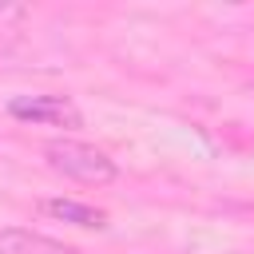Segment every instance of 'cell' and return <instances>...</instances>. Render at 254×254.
Wrapping results in <instances>:
<instances>
[{
    "label": "cell",
    "instance_id": "1",
    "mask_svg": "<svg viewBox=\"0 0 254 254\" xmlns=\"http://www.w3.org/2000/svg\"><path fill=\"white\" fill-rule=\"evenodd\" d=\"M40 155H44V163H48L56 175H64V179H71V183H83V187H107V183L119 179V163H115L103 147L83 143V139H71V135L48 139V143L40 147Z\"/></svg>",
    "mask_w": 254,
    "mask_h": 254
},
{
    "label": "cell",
    "instance_id": "2",
    "mask_svg": "<svg viewBox=\"0 0 254 254\" xmlns=\"http://www.w3.org/2000/svg\"><path fill=\"white\" fill-rule=\"evenodd\" d=\"M8 115L16 123H28V127H64V131H79L83 127V111L75 107V99L71 95H52V91L12 95L8 99Z\"/></svg>",
    "mask_w": 254,
    "mask_h": 254
},
{
    "label": "cell",
    "instance_id": "3",
    "mask_svg": "<svg viewBox=\"0 0 254 254\" xmlns=\"http://www.w3.org/2000/svg\"><path fill=\"white\" fill-rule=\"evenodd\" d=\"M0 254H83V250L64 238H52L44 230H32V226H4Z\"/></svg>",
    "mask_w": 254,
    "mask_h": 254
},
{
    "label": "cell",
    "instance_id": "4",
    "mask_svg": "<svg viewBox=\"0 0 254 254\" xmlns=\"http://www.w3.org/2000/svg\"><path fill=\"white\" fill-rule=\"evenodd\" d=\"M44 218H56V222H71V226H79V230H107V210H99V206H91V202H79V198H40V206H36Z\"/></svg>",
    "mask_w": 254,
    "mask_h": 254
},
{
    "label": "cell",
    "instance_id": "5",
    "mask_svg": "<svg viewBox=\"0 0 254 254\" xmlns=\"http://www.w3.org/2000/svg\"><path fill=\"white\" fill-rule=\"evenodd\" d=\"M28 16V4H0V24H16Z\"/></svg>",
    "mask_w": 254,
    "mask_h": 254
},
{
    "label": "cell",
    "instance_id": "6",
    "mask_svg": "<svg viewBox=\"0 0 254 254\" xmlns=\"http://www.w3.org/2000/svg\"><path fill=\"white\" fill-rule=\"evenodd\" d=\"M246 91H250V95H254V79H250V83H246Z\"/></svg>",
    "mask_w": 254,
    "mask_h": 254
}]
</instances>
